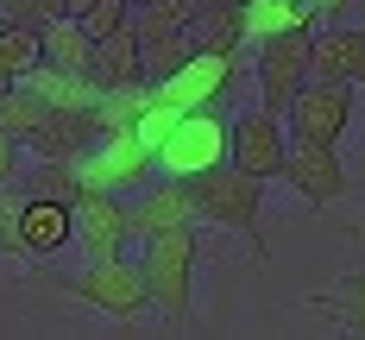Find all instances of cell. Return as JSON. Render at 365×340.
Segmentation results:
<instances>
[{"mask_svg": "<svg viewBox=\"0 0 365 340\" xmlns=\"http://www.w3.org/2000/svg\"><path fill=\"white\" fill-rule=\"evenodd\" d=\"M309 44H315V26H296V32H271L258 38L252 63H258V101L264 113H290V101L309 82Z\"/></svg>", "mask_w": 365, "mask_h": 340, "instance_id": "277c9868", "label": "cell"}, {"mask_svg": "<svg viewBox=\"0 0 365 340\" xmlns=\"http://www.w3.org/2000/svg\"><path fill=\"white\" fill-rule=\"evenodd\" d=\"M95 145H101L95 108H51V120L38 126V139H32V158H70V164H82Z\"/></svg>", "mask_w": 365, "mask_h": 340, "instance_id": "5bb4252c", "label": "cell"}, {"mask_svg": "<svg viewBox=\"0 0 365 340\" xmlns=\"http://www.w3.org/2000/svg\"><path fill=\"white\" fill-rule=\"evenodd\" d=\"M151 101V82H133V88H101V101H95V133L113 139V133H133L139 126V113Z\"/></svg>", "mask_w": 365, "mask_h": 340, "instance_id": "ffe728a7", "label": "cell"}, {"mask_svg": "<svg viewBox=\"0 0 365 340\" xmlns=\"http://www.w3.org/2000/svg\"><path fill=\"white\" fill-rule=\"evenodd\" d=\"M38 6H44V19H57V13H63V0H38Z\"/></svg>", "mask_w": 365, "mask_h": 340, "instance_id": "e575fe53", "label": "cell"}, {"mask_svg": "<svg viewBox=\"0 0 365 340\" xmlns=\"http://www.w3.org/2000/svg\"><path fill=\"white\" fill-rule=\"evenodd\" d=\"M309 76L328 82H365V26H328L309 44Z\"/></svg>", "mask_w": 365, "mask_h": 340, "instance_id": "9a60e30c", "label": "cell"}, {"mask_svg": "<svg viewBox=\"0 0 365 340\" xmlns=\"http://www.w3.org/2000/svg\"><path fill=\"white\" fill-rule=\"evenodd\" d=\"M334 315H340L353 334H365V277H346V284L334 290Z\"/></svg>", "mask_w": 365, "mask_h": 340, "instance_id": "f1b7e54d", "label": "cell"}, {"mask_svg": "<svg viewBox=\"0 0 365 340\" xmlns=\"http://www.w3.org/2000/svg\"><path fill=\"white\" fill-rule=\"evenodd\" d=\"M63 284V297L88 302L95 315H113V321H133V315H145L151 309V284H145V264L139 259H88V271H76V277H57Z\"/></svg>", "mask_w": 365, "mask_h": 340, "instance_id": "6da1fadb", "label": "cell"}, {"mask_svg": "<svg viewBox=\"0 0 365 340\" xmlns=\"http://www.w3.org/2000/svg\"><path fill=\"white\" fill-rule=\"evenodd\" d=\"M88 76H95L101 88H133V82H145V44H139V26H120V32L95 38Z\"/></svg>", "mask_w": 365, "mask_h": 340, "instance_id": "2e32d148", "label": "cell"}, {"mask_svg": "<svg viewBox=\"0 0 365 340\" xmlns=\"http://www.w3.org/2000/svg\"><path fill=\"white\" fill-rule=\"evenodd\" d=\"M133 26H139V38L189 32V26H195V6H189V0H151V6H133Z\"/></svg>", "mask_w": 365, "mask_h": 340, "instance_id": "d4e9b609", "label": "cell"}, {"mask_svg": "<svg viewBox=\"0 0 365 340\" xmlns=\"http://www.w3.org/2000/svg\"><path fill=\"white\" fill-rule=\"evenodd\" d=\"M6 88H13V82H6V76H0V95H6Z\"/></svg>", "mask_w": 365, "mask_h": 340, "instance_id": "d590c367", "label": "cell"}, {"mask_svg": "<svg viewBox=\"0 0 365 340\" xmlns=\"http://www.w3.org/2000/svg\"><path fill=\"white\" fill-rule=\"evenodd\" d=\"M284 126H290V139H302V145H340L346 126H353V82L309 76L302 95L290 101V113H284Z\"/></svg>", "mask_w": 365, "mask_h": 340, "instance_id": "5b68a950", "label": "cell"}, {"mask_svg": "<svg viewBox=\"0 0 365 340\" xmlns=\"http://www.w3.org/2000/svg\"><path fill=\"white\" fill-rule=\"evenodd\" d=\"M177 120H182V108H170V101L151 88V101H145V113H139V126H133V139H139V145L158 158V151H164V139L177 133Z\"/></svg>", "mask_w": 365, "mask_h": 340, "instance_id": "4316f807", "label": "cell"}, {"mask_svg": "<svg viewBox=\"0 0 365 340\" xmlns=\"http://www.w3.org/2000/svg\"><path fill=\"white\" fill-rule=\"evenodd\" d=\"M0 19H6V26H44V6H38V0H0Z\"/></svg>", "mask_w": 365, "mask_h": 340, "instance_id": "4dcf8cb0", "label": "cell"}, {"mask_svg": "<svg viewBox=\"0 0 365 340\" xmlns=\"http://www.w3.org/2000/svg\"><path fill=\"white\" fill-rule=\"evenodd\" d=\"M227 158L240 164V170H252V177H284V158H290V126H284V113H240L233 126H227Z\"/></svg>", "mask_w": 365, "mask_h": 340, "instance_id": "8992f818", "label": "cell"}, {"mask_svg": "<svg viewBox=\"0 0 365 340\" xmlns=\"http://www.w3.org/2000/svg\"><path fill=\"white\" fill-rule=\"evenodd\" d=\"M284 183H290L302 202L328 208V202H340V195H346V164H340V151H334V145H302V139H290Z\"/></svg>", "mask_w": 365, "mask_h": 340, "instance_id": "4fadbf2b", "label": "cell"}, {"mask_svg": "<svg viewBox=\"0 0 365 340\" xmlns=\"http://www.w3.org/2000/svg\"><path fill=\"white\" fill-rule=\"evenodd\" d=\"M145 284H151V309H164L170 328H189V277H195V233L170 227V233H151L145 239Z\"/></svg>", "mask_w": 365, "mask_h": 340, "instance_id": "7a4b0ae2", "label": "cell"}, {"mask_svg": "<svg viewBox=\"0 0 365 340\" xmlns=\"http://www.w3.org/2000/svg\"><path fill=\"white\" fill-rule=\"evenodd\" d=\"M126 208H133V233H139V239L202 221V208H195V183H189V177H170V170H164V183H145Z\"/></svg>", "mask_w": 365, "mask_h": 340, "instance_id": "8fae6325", "label": "cell"}, {"mask_svg": "<svg viewBox=\"0 0 365 340\" xmlns=\"http://www.w3.org/2000/svg\"><path fill=\"white\" fill-rule=\"evenodd\" d=\"M76 239L88 246V259H120L126 239H133V208L113 189L82 183V195H76Z\"/></svg>", "mask_w": 365, "mask_h": 340, "instance_id": "9c48e42d", "label": "cell"}, {"mask_svg": "<svg viewBox=\"0 0 365 340\" xmlns=\"http://www.w3.org/2000/svg\"><path fill=\"white\" fill-rule=\"evenodd\" d=\"M195 13H208V6H252V0H189Z\"/></svg>", "mask_w": 365, "mask_h": 340, "instance_id": "d6a6232c", "label": "cell"}, {"mask_svg": "<svg viewBox=\"0 0 365 340\" xmlns=\"http://www.w3.org/2000/svg\"><path fill=\"white\" fill-rule=\"evenodd\" d=\"M19 82L38 88L51 108H95V101H101V82H95L88 70H63V63H32Z\"/></svg>", "mask_w": 365, "mask_h": 340, "instance_id": "e0dca14e", "label": "cell"}, {"mask_svg": "<svg viewBox=\"0 0 365 340\" xmlns=\"http://www.w3.org/2000/svg\"><path fill=\"white\" fill-rule=\"evenodd\" d=\"M240 70V51H195L189 63H182L170 82H158V95L170 101V108H215L220 95H227V82Z\"/></svg>", "mask_w": 365, "mask_h": 340, "instance_id": "30bf717a", "label": "cell"}, {"mask_svg": "<svg viewBox=\"0 0 365 340\" xmlns=\"http://www.w3.org/2000/svg\"><path fill=\"white\" fill-rule=\"evenodd\" d=\"M195 51H246V6H208V13H195Z\"/></svg>", "mask_w": 365, "mask_h": 340, "instance_id": "7402d4cb", "label": "cell"}, {"mask_svg": "<svg viewBox=\"0 0 365 340\" xmlns=\"http://www.w3.org/2000/svg\"><path fill=\"white\" fill-rule=\"evenodd\" d=\"M19 195H57V202H76L82 195V164L70 158H38L19 170Z\"/></svg>", "mask_w": 365, "mask_h": 340, "instance_id": "44dd1931", "label": "cell"}, {"mask_svg": "<svg viewBox=\"0 0 365 340\" xmlns=\"http://www.w3.org/2000/svg\"><path fill=\"white\" fill-rule=\"evenodd\" d=\"M322 13L309 6V0H252L246 6V44H258V38L271 32H296V26H315Z\"/></svg>", "mask_w": 365, "mask_h": 340, "instance_id": "d6986e66", "label": "cell"}, {"mask_svg": "<svg viewBox=\"0 0 365 340\" xmlns=\"http://www.w3.org/2000/svg\"><path fill=\"white\" fill-rule=\"evenodd\" d=\"M88 6H95V0H63V13H70V19H82Z\"/></svg>", "mask_w": 365, "mask_h": 340, "instance_id": "836d02e7", "label": "cell"}, {"mask_svg": "<svg viewBox=\"0 0 365 340\" xmlns=\"http://www.w3.org/2000/svg\"><path fill=\"white\" fill-rule=\"evenodd\" d=\"M151 158L133 133H113V139H101V145L82 158V183L88 189H113V195H126V189H145V177H151Z\"/></svg>", "mask_w": 365, "mask_h": 340, "instance_id": "7c38bea8", "label": "cell"}, {"mask_svg": "<svg viewBox=\"0 0 365 340\" xmlns=\"http://www.w3.org/2000/svg\"><path fill=\"white\" fill-rule=\"evenodd\" d=\"M32 63H44L38 32H32V26H0V76H6V82H19Z\"/></svg>", "mask_w": 365, "mask_h": 340, "instance_id": "484cf974", "label": "cell"}, {"mask_svg": "<svg viewBox=\"0 0 365 340\" xmlns=\"http://www.w3.org/2000/svg\"><path fill=\"white\" fill-rule=\"evenodd\" d=\"M0 26H6V19H0Z\"/></svg>", "mask_w": 365, "mask_h": 340, "instance_id": "74e56055", "label": "cell"}, {"mask_svg": "<svg viewBox=\"0 0 365 340\" xmlns=\"http://www.w3.org/2000/svg\"><path fill=\"white\" fill-rule=\"evenodd\" d=\"M145 44V82L158 88V82H170V76L195 57V38L189 32H164V38H139Z\"/></svg>", "mask_w": 365, "mask_h": 340, "instance_id": "cb8c5ba5", "label": "cell"}, {"mask_svg": "<svg viewBox=\"0 0 365 340\" xmlns=\"http://www.w3.org/2000/svg\"><path fill=\"white\" fill-rule=\"evenodd\" d=\"M164 170L170 177H202V170H215V164H227V120L208 108H189L177 120V133L164 139Z\"/></svg>", "mask_w": 365, "mask_h": 340, "instance_id": "52a82bcc", "label": "cell"}, {"mask_svg": "<svg viewBox=\"0 0 365 340\" xmlns=\"http://www.w3.org/2000/svg\"><path fill=\"white\" fill-rule=\"evenodd\" d=\"M38 51H44V63L88 70V57H95V38H88V26H82V19L57 13V19H44V26H38Z\"/></svg>", "mask_w": 365, "mask_h": 340, "instance_id": "ac0fdd59", "label": "cell"}, {"mask_svg": "<svg viewBox=\"0 0 365 340\" xmlns=\"http://www.w3.org/2000/svg\"><path fill=\"white\" fill-rule=\"evenodd\" d=\"M189 183H195V208H202V221L240 227V233H252V239H258V215H264V177L240 170V164L227 158V164L202 170V177H189Z\"/></svg>", "mask_w": 365, "mask_h": 340, "instance_id": "3957f363", "label": "cell"}, {"mask_svg": "<svg viewBox=\"0 0 365 340\" xmlns=\"http://www.w3.org/2000/svg\"><path fill=\"white\" fill-rule=\"evenodd\" d=\"M126 6H151V0H126Z\"/></svg>", "mask_w": 365, "mask_h": 340, "instance_id": "8d00e7d4", "label": "cell"}, {"mask_svg": "<svg viewBox=\"0 0 365 340\" xmlns=\"http://www.w3.org/2000/svg\"><path fill=\"white\" fill-rule=\"evenodd\" d=\"M19 151H26V145L0 126V183H19V170H26V158H19Z\"/></svg>", "mask_w": 365, "mask_h": 340, "instance_id": "f546056e", "label": "cell"}, {"mask_svg": "<svg viewBox=\"0 0 365 340\" xmlns=\"http://www.w3.org/2000/svg\"><path fill=\"white\" fill-rule=\"evenodd\" d=\"M44 120H51V101H44L38 88H26V82H13V88L0 95V126H6V133H13L19 145H32Z\"/></svg>", "mask_w": 365, "mask_h": 340, "instance_id": "603a6c76", "label": "cell"}, {"mask_svg": "<svg viewBox=\"0 0 365 340\" xmlns=\"http://www.w3.org/2000/svg\"><path fill=\"white\" fill-rule=\"evenodd\" d=\"M82 26H88V38H108V32H120V26H133V6H126V0H95V6L82 13Z\"/></svg>", "mask_w": 365, "mask_h": 340, "instance_id": "83f0119b", "label": "cell"}, {"mask_svg": "<svg viewBox=\"0 0 365 340\" xmlns=\"http://www.w3.org/2000/svg\"><path fill=\"white\" fill-rule=\"evenodd\" d=\"M309 6H315V13H322V19H340V13H346V6H353V0H309Z\"/></svg>", "mask_w": 365, "mask_h": 340, "instance_id": "1f68e13d", "label": "cell"}, {"mask_svg": "<svg viewBox=\"0 0 365 340\" xmlns=\"http://www.w3.org/2000/svg\"><path fill=\"white\" fill-rule=\"evenodd\" d=\"M70 233H76V202H57V195H19L6 252H19V259H51V252H63Z\"/></svg>", "mask_w": 365, "mask_h": 340, "instance_id": "ba28073f", "label": "cell"}]
</instances>
